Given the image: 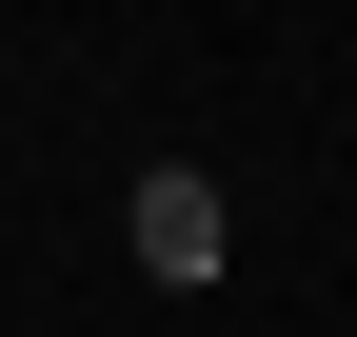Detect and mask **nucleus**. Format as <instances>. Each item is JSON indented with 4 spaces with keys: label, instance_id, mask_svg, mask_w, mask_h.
Returning a JSON list of instances; mask_svg holds the SVG:
<instances>
[{
    "label": "nucleus",
    "instance_id": "f257e3e1",
    "mask_svg": "<svg viewBox=\"0 0 357 337\" xmlns=\"http://www.w3.org/2000/svg\"><path fill=\"white\" fill-rule=\"evenodd\" d=\"M119 238H139V278H178V298H199V278H218V258H238V198H218V179H199V159H159V179H139V198H119Z\"/></svg>",
    "mask_w": 357,
    "mask_h": 337
}]
</instances>
